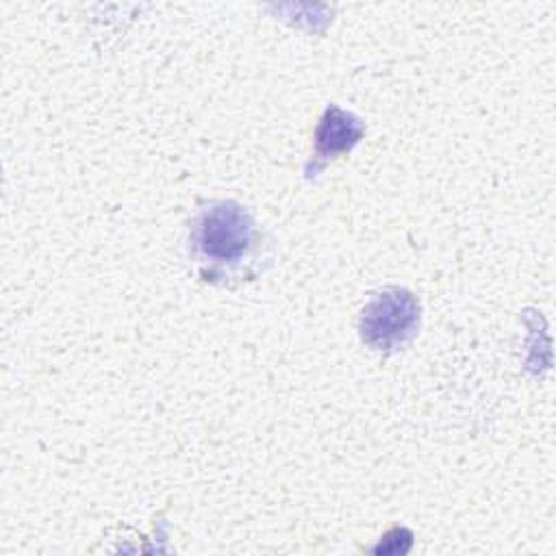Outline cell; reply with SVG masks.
<instances>
[{"label": "cell", "instance_id": "cell-1", "mask_svg": "<svg viewBox=\"0 0 556 556\" xmlns=\"http://www.w3.org/2000/svg\"><path fill=\"white\" fill-rule=\"evenodd\" d=\"M274 248L248 206L237 200H200L187 224V258L198 280L213 287L254 282Z\"/></svg>", "mask_w": 556, "mask_h": 556}, {"label": "cell", "instance_id": "cell-2", "mask_svg": "<svg viewBox=\"0 0 556 556\" xmlns=\"http://www.w3.org/2000/svg\"><path fill=\"white\" fill-rule=\"evenodd\" d=\"M421 324V306L413 291L404 287H384L369 295L358 315L361 341L380 354L406 350Z\"/></svg>", "mask_w": 556, "mask_h": 556}, {"label": "cell", "instance_id": "cell-3", "mask_svg": "<svg viewBox=\"0 0 556 556\" xmlns=\"http://www.w3.org/2000/svg\"><path fill=\"white\" fill-rule=\"evenodd\" d=\"M365 137V124L354 113L328 104L313 132V152L304 165V178L315 180L317 174L332 161L350 154Z\"/></svg>", "mask_w": 556, "mask_h": 556}]
</instances>
